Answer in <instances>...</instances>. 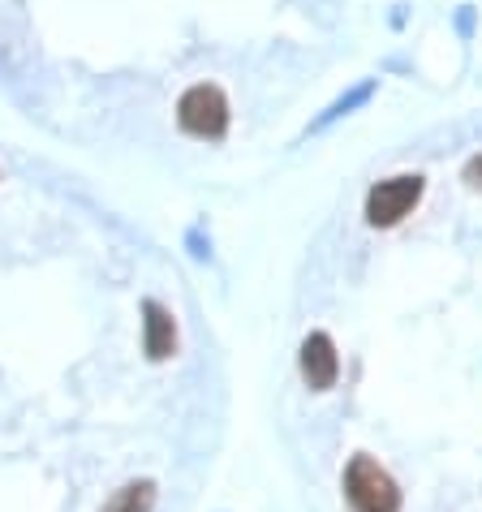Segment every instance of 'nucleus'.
<instances>
[{
  "label": "nucleus",
  "mask_w": 482,
  "mask_h": 512,
  "mask_svg": "<svg viewBox=\"0 0 482 512\" xmlns=\"http://www.w3.org/2000/svg\"><path fill=\"white\" fill-rule=\"evenodd\" d=\"M297 366H302V379L310 392H328L340 379V358L328 332H310L302 340V353H297Z\"/></svg>",
  "instance_id": "nucleus-4"
},
{
  "label": "nucleus",
  "mask_w": 482,
  "mask_h": 512,
  "mask_svg": "<svg viewBox=\"0 0 482 512\" xmlns=\"http://www.w3.org/2000/svg\"><path fill=\"white\" fill-rule=\"evenodd\" d=\"M418 198H422V177L418 173L388 177L366 194V220H371L375 229H392V224H401L409 211L418 207Z\"/></svg>",
  "instance_id": "nucleus-3"
},
{
  "label": "nucleus",
  "mask_w": 482,
  "mask_h": 512,
  "mask_svg": "<svg viewBox=\"0 0 482 512\" xmlns=\"http://www.w3.org/2000/svg\"><path fill=\"white\" fill-rule=\"evenodd\" d=\"M151 508H155V482H130L104 504V512H151Z\"/></svg>",
  "instance_id": "nucleus-6"
},
{
  "label": "nucleus",
  "mask_w": 482,
  "mask_h": 512,
  "mask_svg": "<svg viewBox=\"0 0 482 512\" xmlns=\"http://www.w3.org/2000/svg\"><path fill=\"white\" fill-rule=\"evenodd\" d=\"M177 121L181 130L194 134V138H220L229 130V99H224L220 87H207V82H198L181 95L177 104Z\"/></svg>",
  "instance_id": "nucleus-2"
},
{
  "label": "nucleus",
  "mask_w": 482,
  "mask_h": 512,
  "mask_svg": "<svg viewBox=\"0 0 482 512\" xmlns=\"http://www.w3.org/2000/svg\"><path fill=\"white\" fill-rule=\"evenodd\" d=\"M465 181H470V186H482V155H474V160L465 164Z\"/></svg>",
  "instance_id": "nucleus-7"
},
{
  "label": "nucleus",
  "mask_w": 482,
  "mask_h": 512,
  "mask_svg": "<svg viewBox=\"0 0 482 512\" xmlns=\"http://www.w3.org/2000/svg\"><path fill=\"white\" fill-rule=\"evenodd\" d=\"M345 500L353 512H401V487L371 457H353L345 469Z\"/></svg>",
  "instance_id": "nucleus-1"
},
{
  "label": "nucleus",
  "mask_w": 482,
  "mask_h": 512,
  "mask_svg": "<svg viewBox=\"0 0 482 512\" xmlns=\"http://www.w3.org/2000/svg\"><path fill=\"white\" fill-rule=\"evenodd\" d=\"M143 327H147V358L151 362H164V358H173L177 353V323H173V315L160 306V302H147L143 306Z\"/></svg>",
  "instance_id": "nucleus-5"
}]
</instances>
